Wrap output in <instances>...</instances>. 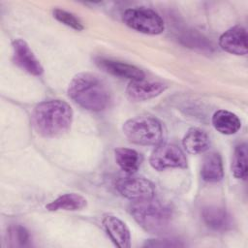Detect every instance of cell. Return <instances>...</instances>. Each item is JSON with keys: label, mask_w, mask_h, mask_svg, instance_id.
<instances>
[{"label": "cell", "mask_w": 248, "mask_h": 248, "mask_svg": "<svg viewBox=\"0 0 248 248\" xmlns=\"http://www.w3.org/2000/svg\"><path fill=\"white\" fill-rule=\"evenodd\" d=\"M35 131L45 138H55L65 134L73 121L70 105L62 100H48L38 104L32 112Z\"/></svg>", "instance_id": "1"}, {"label": "cell", "mask_w": 248, "mask_h": 248, "mask_svg": "<svg viewBox=\"0 0 248 248\" xmlns=\"http://www.w3.org/2000/svg\"><path fill=\"white\" fill-rule=\"evenodd\" d=\"M68 95L78 106L90 111H101L109 103V91L106 83L90 73L75 76L69 83Z\"/></svg>", "instance_id": "2"}, {"label": "cell", "mask_w": 248, "mask_h": 248, "mask_svg": "<svg viewBox=\"0 0 248 248\" xmlns=\"http://www.w3.org/2000/svg\"><path fill=\"white\" fill-rule=\"evenodd\" d=\"M130 212L137 223L150 233H162L170 226V208L155 198L132 202Z\"/></svg>", "instance_id": "3"}, {"label": "cell", "mask_w": 248, "mask_h": 248, "mask_svg": "<svg viewBox=\"0 0 248 248\" xmlns=\"http://www.w3.org/2000/svg\"><path fill=\"white\" fill-rule=\"evenodd\" d=\"M122 129L125 137L139 145H158L164 139L161 122L151 116H137L128 119Z\"/></svg>", "instance_id": "4"}, {"label": "cell", "mask_w": 248, "mask_h": 248, "mask_svg": "<svg viewBox=\"0 0 248 248\" xmlns=\"http://www.w3.org/2000/svg\"><path fill=\"white\" fill-rule=\"evenodd\" d=\"M123 21L130 28L147 35L161 34L165 29L161 16L143 7L127 9L123 14Z\"/></svg>", "instance_id": "5"}, {"label": "cell", "mask_w": 248, "mask_h": 248, "mask_svg": "<svg viewBox=\"0 0 248 248\" xmlns=\"http://www.w3.org/2000/svg\"><path fill=\"white\" fill-rule=\"evenodd\" d=\"M149 163L157 170L187 168V158L183 150L173 143H160L152 151Z\"/></svg>", "instance_id": "6"}, {"label": "cell", "mask_w": 248, "mask_h": 248, "mask_svg": "<svg viewBox=\"0 0 248 248\" xmlns=\"http://www.w3.org/2000/svg\"><path fill=\"white\" fill-rule=\"evenodd\" d=\"M115 187L124 198L132 202L148 200L155 197L153 183L143 177H122L116 181Z\"/></svg>", "instance_id": "7"}, {"label": "cell", "mask_w": 248, "mask_h": 248, "mask_svg": "<svg viewBox=\"0 0 248 248\" xmlns=\"http://www.w3.org/2000/svg\"><path fill=\"white\" fill-rule=\"evenodd\" d=\"M12 47L14 61L19 68L33 76H41L43 74L44 68L42 64L24 40H14Z\"/></svg>", "instance_id": "8"}, {"label": "cell", "mask_w": 248, "mask_h": 248, "mask_svg": "<svg viewBox=\"0 0 248 248\" xmlns=\"http://www.w3.org/2000/svg\"><path fill=\"white\" fill-rule=\"evenodd\" d=\"M166 89L167 85L162 82L137 79L129 82L126 88V95L133 102H140L155 98Z\"/></svg>", "instance_id": "9"}, {"label": "cell", "mask_w": 248, "mask_h": 248, "mask_svg": "<svg viewBox=\"0 0 248 248\" xmlns=\"http://www.w3.org/2000/svg\"><path fill=\"white\" fill-rule=\"evenodd\" d=\"M220 47L232 54L245 55L247 53V32L240 25L225 31L219 38Z\"/></svg>", "instance_id": "10"}, {"label": "cell", "mask_w": 248, "mask_h": 248, "mask_svg": "<svg viewBox=\"0 0 248 248\" xmlns=\"http://www.w3.org/2000/svg\"><path fill=\"white\" fill-rule=\"evenodd\" d=\"M102 224L112 242L120 248L131 246V233L126 224L114 215H106Z\"/></svg>", "instance_id": "11"}, {"label": "cell", "mask_w": 248, "mask_h": 248, "mask_svg": "<svg viewBox=\"0 0 248 248\" xmlns=\"http://www.w3.org/2000/svg\"><path fill=\"white\" fill-rule=\"evenodd\" d=\"M96 64L106 73L115 77H120L131 80L144 78V73L140 68L128 63L107 58H98L96 60Z\"/></svg>", "instance_id": "12"}, {"label": "cell", "mask_w": 248, "mask_h": 248, "mask_svg": "<svg viewBox=\"0 0 248 248\" xmlns=\"http://www.w3.org/2000/svg\"><path fill=\"white\" fill-rule=\"evenodd\" d=\"M202 217L204 224L214 231H227L232 225V216L223 207L209 205L202 209Z\"/></svg>", "instance_id": "13"}, {"label": "cell", "mask_w": 248, "mask_h": 248, "mask_svg": "<svg viewBox=\"0 0 248 248\" xmlns=\"http://www.w3.org/2000/svg\"><path fill=\"white\" fill-rule=\"evenodd\" d=\"M184 149L190 154H202L205 152L210 144L208 135L202 129L191 128L182 140Z\"/></svg>", "instance_id": "14"}, {"label": "cell", "mask_w": 248, "mask_h": 248, "mask_svg": "<svg viewBox=\"0 0 248 248\" xmlns=\"http://www.w3.org/2000/svg\"><path fill=\"white\" fill-rule=\"evenodd\" d=\"M201 176L204 181L209 183L222 180L224 176V168L219 153L211 152L204 157L201 169Z\"/></svg>", "instance_id": "15"}, {"label": "cell", "mask_w": 248, "mask_h": 248, "mask_svg": "<svg viewBox=\"0 0 248 248\" xmlns=\"http://www.w3.org/2000/svg\"><path fill=\"white\" fill-rule=\"evenodd\" d=\"M211 122L215 130L223 135H233L241 127V121L238 116L225 109L215 111L212 115Z\"/></svg>", "instance_id": "16"}, {"label": "cell", "mask_w": 248, "mask_h": 248, "mask_svg": "<svg viewBox=\"0 0 248 248\" xmlns=\"http://www.w3.org/2000/svg\"><path fill=\"white\" fill-rule=\"evenodd\" d=\"M86 200L81 195L77 193H68L59 196L49 203L46 205V208L49 211H77L86 206Z\"/></svg>", "instance_id": "17"}, {"label": "cell", "mask_w": 248, "mask_h": 248, "mask_svg": "<svg viewBox=\"0 0 248 248\" xmlns=\"http://www.w3.org/2000/svg\"><path fill=\"white\" fill-rule=\"evenodd\" d=\"M115 161L119 168L128 174L137 172L142 162L141 155L131 148L119 147L115 149Z\"/></svg>", "instance_id": "18"}, {"label": "cell", "mask_w": 248, "mask_h": 248, "mask_svg": "<svg viewBox=\"0 0 248 248\" xmlns=\"http://www.w3.org/2000/svg\"><path fill=\"white\" fill-rule=\"evenodd\" d=\"M231 170L235 178L245 180L247 177V144H238L233 151Z\"/></svg>", "instance_id": "19"}, {"label": "cell", "mask_w": 248, "mask_h": 248, "mask_svg": "<svg viewBox=\"0 0 248 248\" xmlns=\"http://www.w3.org/2000/svg\"><path fill=\"white\" fill-rule=\"evenodd\" d=\"M8 240L12 247H25L30 244L29 232L20 225H13L8 230Z\"/></svg>", "instance_id": "20"}, {"label": "cell", "mask_w": 248, "mask_h": 248, "mask_svg": "<svg viewBox=\"0 0 248 248\" xmlns=\"http://www.w3.org/2000/svg\"><path fill=\"white\" fill-rule=\"evenodd\" d=\"M53 16L61 23L77 30L81 31L84 29V26L82 22L79 20L78 17H77L74 14L69 13L67 11L61 10V9H54L53 10Z\"/></svg>", "instance_id": "21"}, {"label": "cell", "mask_w": 248, "mask_h": 248, "mask_svg": "<svg viewBox=\"0 0 248 248\" xmlns=\"http://www.w3.org/2000/svg\"><path fill=\"white\" fill-rule=\"evenodd\" d=\"M144 246L147 247H173V246H182L178 242H174V240H168V239H149L144 243Z\"/></svg>", "instance_id": "22"}]
</instances>
